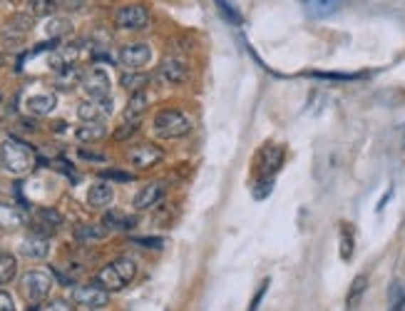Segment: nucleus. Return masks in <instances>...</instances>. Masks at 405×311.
Returning <instances> with one entry per match:
<instances>
[{
  "mask_svg": "<svg viewBox=\"0 0 405 311\" xmlns=\"http://www.w3.org/2000/svg\"><path fill=\"white\" fill-rule=\"evenodd\" d=\"M137 277V264L130 257H120L102 267L95 277V284H100L107 292H122L127 284H132Z\"/></svg>",
  "mask_w": 405,
  "mask_h": 311,
  "instance_id": "1",
  "label": "nucleus"
},
{
  "mask_svg": "<svg viewBox=\"0 0 405 311\" xmlns=\"http://www.w3.org/2000/svg\"><path fill=\"white\" fill-rule=\"evenodd\" d=\"M152 125H154L157 137H162V139L186 137V135L194 130L191 115H186L184 110H177V107H167V110H162V112H157V117Z\"/></svg>",
  "mask_w": 405,
  "mask_h": 311,
  "instance_id": "2",
  "label": "nucleus"
},
{
  "mask_svg": "<svg viewBox=\"0 0 405 311\" xmlns=\"http://www.w3.org/2000/svg\"><path fill=\"white\" fill-rule=\"evenodd\" d=\"M0 157H3V164L8 172L13 174H25L35 167V152L30 144L20 142L15 137H5L3 144H0Z\"/></svg>",
  "mask_w": 405,
  "mask_h": 311,
  "instance_id": "3",
  "label": "nucleus"
},
{
  "mask_svg": "<svg viewBox=\"0 0 405 311\" xmlns=\"http://www.w3.org/2000/svg\"><path fill=\"white\" fill-rule=\"evenodd\" d=\"M50 289H53V277H50L48 272H43V269H30V272H25L23 292L33 304L43 302L50 294Z\"/></svg>",
  "mask_w": 405,
  "mask_h": 311,
  "instance_id": "4",
  "label": "nucleus"
},
{
  "mask_svg": "<svg viewBox=\"0 0 405 311\" xmlns=\"http://www.w3.org/2000/svg\"><path fill=\"white\" fill-rule=\"evenodd\" d=\"M115 25L122 30H144L147 25H149V10L144 8V5H122V8H117V13H115Z\"/></svg>",
  "mask_w": 405,
  "mask_h": 311,
  "instance_id": "5",
  "label": "nucleus"
},
{
  "mask_svg": "<svg viewBox=\"0 0 405 311\" xmlns=\"http://www.w3.org/2000/svg\"><path fill=\"white\" fill-rule=\"evenodd\" d=\"M127 159L135 169H149L164 159V149L154 142H142V144H135V147L130 149Z\"/></svg>",
  "mask_w": 405,
  "mask_h": 311,
  "instance_id": "6",
  "label": "nucleus"
},
{
  "mask_svg": "<svg viewBox=\"0 0 405 311\" xmlns=\"http://www.w3.org/2000/svg\"><path fill=\"white\" fill-rule=\"evenodd\" d=\"M83 90L88 93V97H107L110 88H112V80H110V73L105 68H93L83 75Z\"/></svg>",
  "mask_w": 405,
  "mask_h": 311,
  "instance_id": "7",
  "label": "nucleus"
},
{
  "mask_svg": "<svg viewBox=\"0 0 405 311\" xmlns=\"http://www.w3.org/2000/svg\"><path fill=\"white\" fill-rule=\"evenodd\" d=\"M112 115V97H90L85 102H80L78 107V117L83 122H100V120L110 117Z\"/></svg>",
  "mask_w": 405,
  "mask_h": 311,
  "instance_id": "8",
  "label": "nucleus"
},
{
  "mask_svg": "<svg viewBox=\"0 0 405 311\" xmlns=\"http://www.w3.org/2000/svg\"><path fill=\"white\" fill-rule=\"evenodd\" d=\"M117 60H120V65L127 70H142L152 60V48L144 43L125 45V48H120Z\"/></svg>",
  "mask_w": 405,
  "mask_h": 311,
  "instance_id": "9",
  "label": "nucleus"
},
{
  "mask_svg": "<svg viewBox=\"0 0 405 311\" xmlns=\"http://www.w3.org/2000/svg\"><path fill=\"white\" fill-rule=\"evenodd\" d=\"M73 299L88 309H102L110 302V292L100 284H83V287H75Z\"/></svg>",
  "mask_w": 405,
  "mask_h": 311,
  "instance_id": "10",
  "label": "nucleus"
},
{
  "mask_svg": "<svg viewBox=\"0 0 405 311\" xmlns=\"http://www.w3.org/2000/svg\"><path fill=\"white\" fill-rule=\"evenodd\" d=\"M283 164V147L266 144L256 157V177H273Z\"/></svg>",
  "mask_w": 405,
  "mask_h": 311,
  "instance_id": "11",
  "label": "nucleus"
},
{
  "mask_svg": "<svg viewBox=\"0 0 405 311\" xmlns=\"http://www.w3.org/2000/svg\"><path fill=\"white\" fill-rule=\"evenodd\" d=\"M164 192H167V184L162 182V179H157V182H149L144 184V187L140 189V192L135 194V209L137 212H147V209H154L157 204L164 199Z\"/></svg>",
  "mask_w": 405,
  "mask_h": 311,
  "instance_id": "12",
  "label": "nucleus"
},
{
  "mask_svg": "<svg viewBox=\"0 0 405 311\" xmlns=\"http://www.w3.org/2000/svg\"><path fill=\"white\" fill-rule=\"evenodd\" d=\"M157 78L167 85H182V83H186V78H189V68H186L184 60L167 58L164 63L159 65V70H157Z\"/></svg>",
  "mask_w": 405,
  "mask_h": 311,
  "instance_id": "13",
  "label": "nucleus"
},
{
  "mask_svg": "<svg viewBox=\"0 0 405 311\" xmlns=\"http://www.w3.org/2000/svg\"><path fill=\"white\" fill-rule=\"evenodd\" d=\"M303 3V13L308 15L311 20H323L336 15L348 0H301Z\"/></svg>",
  "mask_w": 405,
  "mask_h": 311,
  "instance_id": "14",
  "label": "nucleus"
},
{
  "mask_svg": "<svg viewBox=\"0 0 405 311\" xmlns=\"http://www.w3.org/2000/svg\"><path fill=\"white\" fill-rule=\"evenodd\" d=\"M338 254H341L343 262H351L353 254H356V229L346 219L338 224Z\"/></svg>",
  "mask_w": 405,
  "mask_h": 311,
  "instance_id": "15",
  "label": "nucleus"
},
{
  "mask_svg": "<svg viewBox=\"0 0 405 311\" xmlns=\"http://www.w3.org/2000/svg\"><path fill=\"white\" fill-rule=\"evenodd\" d=\"M25 107H28V112L35 115V117H45V115H50L58 107V97H55L53 93H35L25 100Z\"/></svg>",
  "mask_w": 405,
  "mask_h": 311,
  "instance_id": "16",
  "label": "nucleus"
},
{
  "mask_svg": "<svg viewBox=\"0 0 405 311\" xmlns=\"http://www.w3.org/2000/svg\"><path fill=\"white\" fill-rule=\"evenodd\" d=\"M50 252V242L45 234H30L20 242V254L28 259H45Z\"/></svg>",
  "mask_w": 405,
  "mask_h": 311,
  "instance_id": "17",
  "label": "nucleus"
},
{
  "mask_svg": "<svg viewBox=\"0 0 405 311\" xmlns=\"http://www.w3.org/2000/svg\"><path fill=\"white\" fill-rule=\"evenodd\" d=\"M115 202V189L107 182H95L88 189V207L93 209H107Z\"/></svg>",
  "mask_w": 405,
  "mask_h": 311,
  "instance_id": "18",
  "label": "nucleus"
},
{
  "mask_svg": "<svg viewBox=\"0 0 405 311\" xmlns=\"http://www.w3.org/2000/svg\"><path fill=\"white\" fill-rule=\"evenodd\" d=\"M25 30L15 28V25H5L3 30H0V48L8 50V53H18V50H23L25 45Z\"/></svg>",
  "mask_w": 405,
  "mask_h": 311,
  "instance_id": "19",
  "label": "nucleus"
},
{
  "mask_svg": "<svg viewBox=\"0 0 405 311\" xmlns=\"http://www.w3.org/2000/svg\"><path fill=\"white\" fill-rule=\"evenodd\" d=\"M110 229L105 224H78L75 227V239L80 244H95V242H102L107 237Z\"/></svg>",
  "mask_w": 405,
  "mask_h": 311,
  "instance_id": "20",
  "label": "nucleus"
},
{
  "mask_svg": "<svg viewBox=\"0 0 405 311\" xmlns=\"http://www.w3.org/2000/svg\"><path fill=\"white\" fill-rule=\"evenodd\" d=\"M105 135H107V127H105L102 122H83L78 130H75V137H78V142H83V144L100 142Z\"/></svg>",
  "mask_w": 405,
  "mask_h": 311,
  "instance_id": "21",
  "label": "nucleus"
},
{
  "mask_svg": "<svg viewBox=\"0 0 405 311\" xmlns=\"http://www.w3.org/2000/svg\"><path fill=\"white\" fill-rule=\"evenodd\" d=\"M23 224H25V214L20 212L18 207L0 202V229H8V232H13V229L23 227Z\"/></svg>",
  "mask_w": 405,
  "mask_h": 311,
  "instance_id": "22",
  "label": "nucleus"
},
{
  "mask_svg": "<svg viewBox=\"0 0 405 311\" xmlns=\"http://www.w3.org/2000/svg\"><path fill=\"white\" fill-rule=\"evenodd\" d=\"M149 107V93L147 90H137L130 97L127 107H125V120H140Z\"/></svg>",
  "mask_w": 405,
  "mask_h": 311,
  "instance_id": "23",
  "label": "nucleus"
},
{
  "mask_svg": "<svg viewBox=\"0 0 405 311\" xmlns=\"http://www.w3.org/2000/svg\"><path fill=\"white\" fill-rule=\"evenodd\" d=\"M366 289H368V277L366 274H358L356 279L351 282V289H348V297H346V307L348 311H353L361 304V299H363V294H366Z\"/></svg>",
  "mask_w": 405,
  "mask_h": 311,
  "instance_id": "24",
  "label": "nucleus"
},
{
  "mask_svg": "<svg viewBox=\"0 0 405 311\" xmlns=\"http://www.w3.org/2000/svg\"><path fill=\"white\" fill-rule=\"evenodd\" d=\"M388 311H405V282L396 279L388 289Z\"/></svg>",
  "mask_w": 405,
  "mask_h": 311,
  "instance_id": "25",
  "label": "nucleus"
},
{
  "mask_svg": "<svg viewBox=\"0 0 405 311\" xmlns=\"http://www.w3.org/2000/svg\"><path fill=\"white\" fill-rule=\"evenodd\" d=\"M18 274V259L13 254H0V287L10 284Z\"/></svg>",
  "mask_w": 405,
  "mask_h": 311,
  "instance_id": "26",
  "label": "nucleus"
},
{
  "mask_svg": "<svg viewBox=\"0 0 405 311\" xmlns=\"http://www.w3.org/2000/svg\"><path fill=\"white\" fill-rule=\"evenodd\" d=\"M147 83H149V78H147L144 73H140V70H130V73L122 75V88L130 90V93L147 90Z\"/></svg>",
  "mask_w": 405,
  "mask_h": 311,
  "instance_id": "27",
  "label": "nucleus"
},
{
  "mask_svg": "<svg viewBox=\"0 0 405 311\" xmlns=\"http://www.w3.org/2000/svg\"><path fill=\"white\" fill-rule=\"evenodd\" d=\"M28 8L35 18H50L58 10V0H28Z\"/></svg>",
  "mask_w": 405,
  "mask_h": 311,
  "instance_id": "28",
  "label": "nucleus"
},
{
  "mask_svg": "<svg viewBox=\"0 0 405 311\" xmlns=\"http://www.w3.org/2000/svg\"><path fill=\"white\" fill-rule=\"evenodd\" d=\"M216 10H219V13L224 15L226 23H231V25H241V23H244L241 13L234 8V5L229 3V0H216Z\"/></svg>",
  "mask_w": 405,
  "mask_h": 311,
  "instance_id": "29",
  "label": "nucleus"
},
{
  "mask_svg": "<svg viewBox=\"0 0 405 311\" xmlns=\"http://www.w3.org/2000/svg\"><path fill=\"white\" fill-rule=\"evenodd\" d=\"M38 222H43L45 232H55V229H60V224H63V217H60L55 209H40Z\"/></svg>",
  "mask_w": 405,
  "mask_h": 311,
  "instance_id": "30",
  "label": "nucleus"
},
{
  "mask_svg": "<svg viewBox=\"0 0 405 311\" xmlns=\"http://www.w3.org/2000/svg\"><path fill=\"white\" fill-rule=\"evenodd\" d=\"M102 222H105V227H107V229H130V227H135V219L125 217V214H120V212H107Z\"/></svg>",
  "mask_w": 405,
  "mask_h": 311,
  "instance_id": "31",
  "label": "nucleus"
},
{
  "mask_svg": "<svg viewBox=\"0 0 405 311\" xmlns=\"http://www.w3.org/2000/svg\"><path fill=\"white\" fill-rule=\"evenodd\" d=\"M78 80H83V78H80V70L73 68V65H68V68H63L58 73V88L70 90L75 83H78Z\"/></svg>",
  "mask_w": 405,
  "mask_h": 311,
  "instance_id": "32",
  "label": "nucleus"
},
{
  "mask_svg": "<svg viewBox=\"0 0 405 311\" xmlns=\"http://www.w3.org/2000/svg\"><path fill=\"white\" fill-rule=\"evenodd\" d=\"M273 189V177H256V182L251 184V192L256 199H266Z\"/></svg>",
  "mask_w": 405,
  "mask_h": 311,
  "instance_id": "33",
  "label": "nucleus"
},
{
  "mask_svg": "<svg viewBox=\"0 0 405 311\" xmlns=\"http://www.w3.org/2000/svg\"><path fill=\"white\" fill-rule=\"evenodd\" d=\"M70 30V23L65 18H53L48 25H45V33L53 35V38H60V35H65Z\"/></svg>",
  "mask_w": 405,
  "mask_h": 311,
  "instance_id": "34",
  "label": "nucleus"
},
{
  "mask_svg": "<svg viewBox=\"0 0 405 311\" xmlns=\"http://www.w3.org/2000/svg\"><path fill=\"white\" fill-rule=\"evenodd\" d=\"M311 78L318 80H341V83H348V80H361V73H311Z\"/></svg>",
  "mask_w": 405,
  "mask_h": 311,
  "instance_id": "35",
  "label": "nucleus"
},
{
  "mask_svg": "<svg viewBox=\"0 0 405 311\" xmlns=\"http://www.w3.org/2000/svg\"><path fill=\"white\" fill-rule=\"evenodd\" d=\"M137 130H140V120H125L122 127L115 132V137H117V139H127V137H132Z\"/></svg>",
  "mask_w": 405,
  "mask_h": 311,
  "instance_id": "36",
  "label": "nucleus"
},
{
  "mask_svg": "<svg viewBox=\"0 0 405 311\" xmlns=\"http://www.w3.org/2000/svg\"><path fill=\"white\" fill-rule=\"evenodd\" d=\"M102 179H115V182H132V174H130V172H120V169H105Z\"/></svg>",
  "mask_w": 405,
  "mask_h": 311,
  "instance_id": "37",
  "label": "nucleus"
},
{
  "mask_svg": "<svg viewBox=\"0 0 405 311\" xmlns=\"http://www.w3.org/2000/svg\"><path fill=\"white\" fill-rule=\"evenodd\" d=\"M43 311H73V307H70L65 299H53V302L45 304Z\"/></svg>",
  "mask_w": 405,
  "mask_h": 311,
  "instance_id": "38",
  "label": "nucleus"
},
{
  "mask_svg": "<svg viewBox=\"0 0 405 311\" xmlns=\"http://www.w3.org/2000/svg\"><path fill=\"white\" fill-rule=\"evenodd\" d=\"M0 311H18V307H15V299L10 297L8 292H3V289H0Z\"/></svg>",
  "mask_w": 405,
  "mask_h": 311,
  "instance_id": "39",
  "label": "nucleus"
},
{
  "mask_svg": "<svg viewBox=\"0 0 405 311\" xmlns=\"http://www.w3.org/2000/svg\"><path fill=\"white\" fill-rule=\"evenodd\" d=\"M58 5H63L68 10H80L85 5V0H58Z\"/></svg>",
  "mask_w": 405,
  "mask_h": 311,
  "instance_id": "40",
  "label": "nucleus"
},
{
  "mask_svg": "<svg viewBox=\"0 0 405 311\" xmlns=\"http://www.w3.org/2000/svg\"><path fill=\"white\" fill-rule=\"evenodd\" d=\"M391 197H393V187L388 189V192L383 194V199H381V202H378V207H376L378 212H383V209H386V204H388V199H391Z\"/></svg>",
  "mask_w": 405,
  "mask_h": 311,
  "instance_id": "41",
  "label": "nucleus"
},
{
  "mask_svg": "<svg viewBox=\"0 0 405 311\" xmlns=\"http://www.w3.org/2000/svg\"><path fill=\"white\" fill-rule=\"evenodd\" d=\"M5 167V164H3V157H0V169H3Z\"/></svg>",
  "mask_w": 405,
  "mask_h": 311,
  "instance_id": "42",
  "label": "nucleus"
},
{
  "mask_svg": "<svg viewBox=\"0 0 405 311\" xmlns=\"http://www.w3.org/2000/svg\"><path fill=\"white\" fill-rule=\"evenodd\" d=\"M88 311H100V309H88Z\"/></svg>",
  "mask_w": 405,
  "mask_h": 311,
  "instance_id": "43",
  "label": "nucleus"
}]
</instances>
